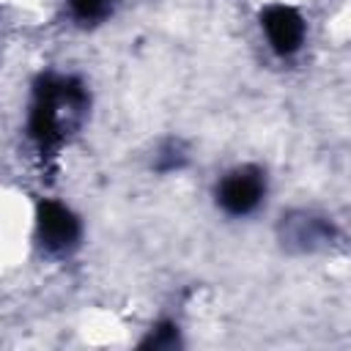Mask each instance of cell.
<instances>
[{"label": "cell", "mask_w": 351, "mask_h": 351, "mask_svg": "<svg viewBox=\"0 0 351 351\" xmlns=\"http://www.w3.org/2000/svg\"><path fill=\"white\" fill-rule=\"evenodd\" d=\"M85 110V90L77 80L66 77H41L36 82L33 104H30V121L27 132L41 154L55 151L69 129L77 126L80 115Z\"/></svg>", "instance_id": "obj_1"}, {"label": "cell", "mask_w": 351, "mask_h": 351, "mask_svg": "<svg viewBox=\"0 0 351 351\" xmlns=\"http://www.w3.org/2000/svg\"><path fill=\"white\" fill-rule=\"evenodd\" d=\"M263 192H266V176L261 167L255 165H244V167H236L230 170L219 186H217V203L233 214V217H244L250 211L258 208V203L263 200Z\"/></svg>", "instance_id": "obj_2"}, {"label": "cell", "mask_w": 351, "mask_h": 351, "mask_svg": "<svg viewBox=\"0 0 351 351\" xmlns=\"http://www.w3.org/2000/svg\"><path fill=\"white\" fill-rule=\"evenodd\" d=\"M38 241L47 252L63 255L77 247L80 241V219L58 200H41L36 211Z\"/></svg>", "instance_id": "obj_3"}, {"label": "cell", "mask_w": 351, "mask_h": 351, "mask_svg": "<svg viewBox=\"0 0 351 351\" xmlns=\"http://www.w3.org/2000/svg\"><path fill=\"white\" fill-rule=\"evenodd\" d=\"M263 30L277 55H293L304 41V19L291 5H269L263 11Z\"/></svg>", "instance_id": "obj_4"}, {"label": "cell", "mask_w": 351, "mask_h": 351, "mask_svg": "<svg viewBox=\"0 0 351 351\" xmlns=\"http://www.w3.org/2000/svg\"><path fill=\"white\" fill-rule=\"evenodd\" d=\"M178 346V326L173 321H162L143 343L140 348H154V351H167V348H176Z\"/></svg>", "instance_id": "obj_5"}, {"label": "cell", "mask_w": 351, "mask_h": 351, "mask_svg": "<svg viewBox=\"0 0 351 351\" xmlns=\"http://www.w3.org/2000/svg\"><path fill=\"white\" fill-rule=\"evenodd\" d=\"M69 5H71V11H74L77 19H82V22H99V19H104L112 11L115 0H69Z\"/></svg>", "instance_id": "obj_6"}]
</instances>
